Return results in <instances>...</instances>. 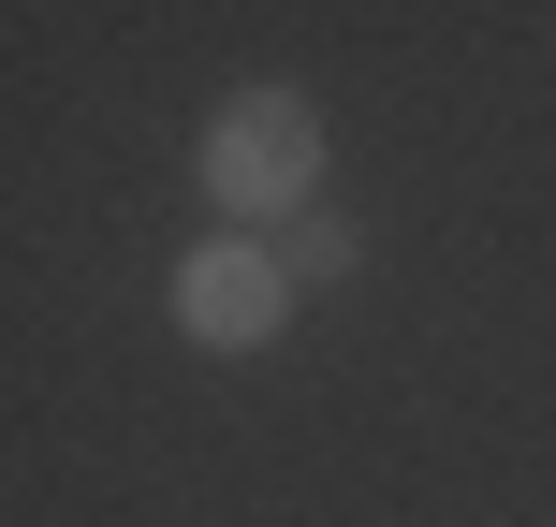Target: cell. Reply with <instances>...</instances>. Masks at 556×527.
<instances>
[{
	"instance_id": "obj_3",
	"label": "cell",
	"mask_w": 556,
	"mask_h": 527,
	"mask_svg": "<svg viewBox=\"0 0 556 527\" xmlns=\"http://www.w3.org/2000/svg\"><path fill=\"white\" fill-rule=\"evenodd\" d=\"M278 264H293V293H337V278L366 264V235L337 221V205H293V221H278Z\"/></svg>"
},
{
	"instance_id": "obj_1",
	"label": "cell",
	"mask_w": 556,
	"mask_h": 527,
	"mask_svg": "<svg viewBox=\"0 0 556 527\" xmlns=\"http://www.w3.org/2000/svg\"><path fill=\"white\" fill-rule=\"evenodd\" d=\"M323 162H337V133L293 74H235L191 133V191L220 205V235H278L293 205H323Z\"/></svg>"
},
{
	"instance_id": "obj_2",
	"label": "cell",
	"mask_w": 556,
	"mask_h": 527,
	"mask_svg": "<svg viewBox=\"0 0 556 527\" xmlns=\"http://www.w3.org/2000/svg\"><path fill=\"white\" fill-rule=\"evenodd\" d=\"M293 264H278V235H191V250L162 264V323L191 337V352H220V366H250L293 337Z\"/></svg>"
}]
</instances>
